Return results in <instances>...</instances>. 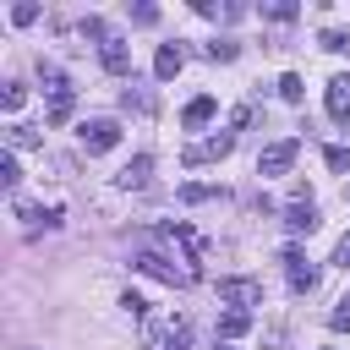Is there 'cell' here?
<instances>
[{"instance_id": "cell-1", "label": "cell", "mask_w": 350, "mask_h": 350, "mask_svg": "<svg viewBox=\"0 0 350 350\" xmlns=\"http://www.w3.org/2000/svg\"><path fill=\"white\" fill-rule=\"evenodd\" d=\"M131 268H142L148 279H159V284H175V290H186V284H197V268H191L186 257H175L170 246H137V257H131Z\"/></svg>"}, {"instance_id": "cell-2", "label": "cell", "mask_w": 350, "mask_h": 350, "mask_svg": "<svg viewBox=\"0 0 350 350\" xmlns=\"http://www.w3.org/2000/svg\"><path fill=\"white\" fill-rule=\"evenodd\" d=\"M142 345L148 350H191V323L186 317H148L142 323Z\"/></svg>"}, {"instance_id": "cell-3", "label": "cell", "mask_w": 350, "mask_h": 350, "mask_svg": "<svg viewBox=\"0 0 350 350\" xmlns=\"http://www.w3.org/2000/svg\"><path fill=\"white\" fill-rule=\"evenodd\" d=\"M219 301H224V306H235V312H252V306H262V279L230 273V279H219Z\"/></svg>"}, {"instance_id": "cell-4", "label": "cell", "mask_w": 350, "mask_h": 350, "mask_svg": "<svg viewBox=\"0 0 350 350\" xmlns=\"http://www.w3.org/2000/svg\"><path fill=\"white\" fill-rule=\"evenodd\" d=\"M295 153H301V142H295V137H279V142H268V148L257 153V175H290Z\"/></svg>"}, {"instance_id": "cell-5", "label": "cell", "mask_w": 350, "mask_h": 350, "mask_svg": "<svg viewBox=\"0 0 350 350\" xmlns=\"http://www.w3.org/2000/svg\"><path fill=\"white\" fill-rule=\"evenodd\" d=\"M82 148L88 153H109L115 142H120V120H109V115H98V120H82Z\"/></svg>"}, {"instance_id": "cell-6", "label": "cell", "mask_w": 350, "mask_h": 350, "mask_svg": "<svg viewBox=\"0 0 350 350\" xmlns=\"http://www.w3.org/2000/svg\"><path fill=\"white\" fill-rule=\"evenodd\" d=\"M235 148V131H213V137H197V142H186V164H213V159H224Z\"/></svg>"}, {"instance_id": "cell-7", "label": "cell", "mask_w": 350, "mask_h": 350, "mask_svg": "<svg viewBox=\"0 0 350 350\" xmlns=\"http://www.w3.org/2000/svg\"><path fill=\"white\" fill-rule=\"evenodd\" d=\"M38 71H44V93H49V120H66L71 115V82L55 66H38Z\"/></svg>"}, {"instance_id": "cell-8", "label": "cell", "mask_w": 350, "mask_h": 350, "mask_svg": "<svg viewBox=\"0 0 350 350\" xmlns=\"http://www.w3.org/2000/svg\"><path fill=\"white\" fill-rule=\"evenodd\" d=\"M279 262H284V273H290V290H295V295H312V290H317V268H312L295 246H284V257H279Z\"/></svg>"}, {"instance_id": "cell-9", "label": "cell", "mask_w": 350, "mask_h": 350, "mask_svg": "<svg viewBox=\"0 0 350 350\" xmlns=\"http://www.w3.org/2000/svg\"><path fill=\"white\" fill-rule=\"evenodd\" d=\"M323 104H328V115L345 126L350 120V71H339V77H328V88H323Z\"/></svg>"}, {"instance_id": "cell-10", "label": "cell", "mask_w": 350, "mask_h": 350, "mask_svg": "<svg viewBox=\"0 0 350 350\" xmlns=\"http://www.w3.org/2000/svg\"><path fill=\"white\" fill-rule=\"evenodd\" d=\"M98 60H104V71H109V77H131V49H126V38H115V33H109V38L98 44Z\"/></svg>"}, {"instance_id": "cell-11", "label": "cell", "mask_w": 350, "mask_h": 350, "mask_svg": "<svg viewBox=\"0 0 350 350\" xmlns=\"http://www.w3.org/2000/svg\"><path fill=\"white\" fill-rule=\"evenodd\" d=\"M148 180H153V159H148V153H137V159L115 175V186H120V191H142Z\"/></svg>"}, {"instance_id": "cell-12", "label": "cell", "mask_w": 350, "mask_h": 350, "mask_svg": "<svg viewBox=\"0 0 350 350\" xmlns=\"http://www.w3.org/2000/svg\"><path fill=\"white\" fill-rule=\"evenodd\" d=\"M180 66H186V49H180V44H159V55H153V77L170 82V77H180Z\"/></svg>"}, {"instance_id": "cell-13", "label": "cell", "mask_w": 350, "mask_h": 350, "mask_svg": "<svg viewBox=\"0 0 350 350\" xmlns=\"http://www.w3.org/2000/svg\"><path fill=\"white\" fill-rule=\"evenodd\" d=\"M284 230H290V235H312V230H317V208H312V202H290V208H284Z\"/></svg>"}, {"instance_id": "cell-14", "label": "cell", "mask_w": 350, "mask_h": 350, "mask_svg": "<svg viewBox=\"0 0 350 350\" xmlns=\"http://www.w3.org/2000/svg\"><path fill=\"white\" fill-rule=\"evenodd\" d=\"M213 115H219V98H213V93H197V98L180 109V120H186V126H208Z\"/></svg>"}, {"instance_id": "cell-15", "label": "cell", "mask_w": 350, "mask_h": 350, "mask_svg": "<svg viewBox=\"0 0 350 350\" xmlns=\"http://www.w3.org/2000/svg\"><path fill=\"white\" fill-rule=\"evenodd\" d=\"M246 328H252V312H235V306H224V312H219V339H224V345H230V339H241Z\"/></svg>"}, {"instance_id": "cell-16", "label": "cell", "mask_w": 350, "mask_h": 350, "mask_svg": "<svg viewBox=\"0 0 350 350\" xmlns=\"http://www.w3.org/2000/svg\"><path fill=\"white\" fill-rule=\"evenodd\" d=\"M213 197H224V186H202V180L180 186V202H213Z\"/></svg>"}, {"instance_id": "cell-17", "label": "cell", "mask_w": 350, "mask_h": 350, "mask_svg": "<svg viewBox=\"0 0 350 350\" xmlns=\"http://www.w3.org/2000/svg\"><path fill=\"white\" fill-rule=\"evenodd\" d=\"M202 55H208V60H235L241 44H235V38H213V44H202Z\"/></svg>"}, {"instance_id": "cell-18", "label": "cell", "mask_w": 350, "mask_h": 350, "mask_svg": "<svg viewBox=\"0 0 350 350\" xmlns=\"http://www.w3.org/2000/svg\"><path fill=\"white\" fill-rule=\"evenodd\" d=\"M5 148H38V131L33 126H5Z\"/></svg>"}, {"instance_id": "cell-19", "label": "cell", "mask_w": 350, "mask_h": 350, "mask_svg": "<svg viewBox=\"0 0 350 350\" xmlns=\"http://www.w3.org/2000/svg\"><path fill=\"white\" fill-rule=\"evenodd\" d=\"M279 93H284L290 104H301V98H306V82H301L295 71H284V77H279Z\"/></svg>"}, {"instance_id": "cell-20", "label": "cell", "mask_w": 350, "mask_h": 350, "mask_svg": "<svg viewBox=\"0 0 350 350\" xmlns=\"http://www.w3.org/2000/svg\"><path fill=\"white\" fill-rule=\"evenodd\" d=\"M0 186H5V191H16V186H22V170H16V159H11V153H0Z\"/></svg>"}, {"instance_id": "cell-21", "label": "cell", "mask_w": 350, "mask_h": 350, "mask_svg": "<svg viewBox=\"0 0 350 350\" xmlns=\"http://www.w3.org/2000/svg\"><path fill=\"white\" fill-rule=\"evenodd\" d=\"M120 312H126V317H137V323H148V301H142L137 290H126V295H120Z\"/></svg>"}, {"instance_id": "cell-22", "label": "cell", "mask_w": 350, "mask_h": 350, "mask_svg": "<svg viewBox=\"0 0 350 350\" xmlns=\"http://www.w3.org/2000/svg\"><path fill=\"white\" fill-rule=\"evenodd\" d=\"M323 49H328V55H350V33H345V27H328V33H323Z\"/></svg>"}, {"instance_id": "cell-23", "label": "cell", "mask_w": 350, "mask_h": 350, "mask_svg": "<svg viewBox=\"0 0 350 350\" xmlns=\"http://www.w3.org/2000/svg\"><path fill=\"white\" fill-rule=\"evenodd\" d=\"M11 22H16V27L38 22V5H33V0H16V5H11Z\"/></svg>"}, {"instance_id": "cell-24", "label": "cell", "mask_w": 350, "mask_h": 350, "mask_svg": "<svg viewBox=\"0 0 350 350\" xmlns=\"http://www.w3.org/2000/svg\"><path fill=\"white\" fill-rule=\"evenodd\" d=\"M0 104H5V109H22V104H27V88H22V82H5Z\"/></svg>"}, {"instance_id": "cell-25", "label": "cell", "mask_w": 350, "mask_h": 350, "mask_svg": "<svg viewBox=\"0 0 350 350\" xmlns=\"http://www.w3.org/2000/svg\"><path fill=\"white\" fill-rule=\"evenodd\" d=\"M262 16H273V22H295V5L279 0V5H262Z\"/></svg>"}, {"instance_id": "cell-26", "label": "cell", "mask_w": 350, "mask_h": 350, "mask_svg": "<svg viewBox=\"0 0 350 350\" xmlns=\"http://www.w3.org/2000/svg\"><path fill=\"white\" fill-rule=\"evenodd\" d=\"M328 328H350V295H345V301L328 312Z\"/></svg>"}, {"instance_id": "cell-27", "label": "cell", "mask_w": 350, "mask_h": 350, "mask_svg": "<svg viewBox=\"0 0 350 350\" xmlns=\"http://www.w3.org/2000/svg\"><path fill=\"white\" fill-rule=\"evenodd\" d=\"M131 22H142V27H153V22H159V5H137V11H131Z\"/></svg>"}, {"instance_id": "cell-28", "label": "cell", "mask_w": 350, "mask_h": 350, "mask_svg": "<svg viewBox=\"0 0 350 350\" xmlns=\"http://www.w3.org/2000/svg\"><path fill=\"white\" fill-rule=\"evenodd\" d=\"M323 159H328V170H350V153H345V148H328Z\"/></svg>"}, {"instance_id": "cell-29", "label": "cell", "mask_w": 350, "mask_h": 350, "mask_svg": "<svg viewBox=\"0 0 350 350\" xmlns=\"http://www.w3.org/2000/svg\"><path fill=\"white\" fill-rule=\"evenodd\" d=\"M334 262H339V268H350V235H345V241L334 246Z\"/></svg>"}, {"instance_id": "cell-30", "label": "cell", "mask_w": 350, "mask_h": 350, "mask_svg": "<svg viewBox=\"0 0 350 350\" xmlns=\"http://www.w3.org/2000/svg\"><path fill=\"white\" fill-rule=\"evenodd\" d=\"M213 350H230V345H224V339H213Z\"/></svg>"}]
</instances>
